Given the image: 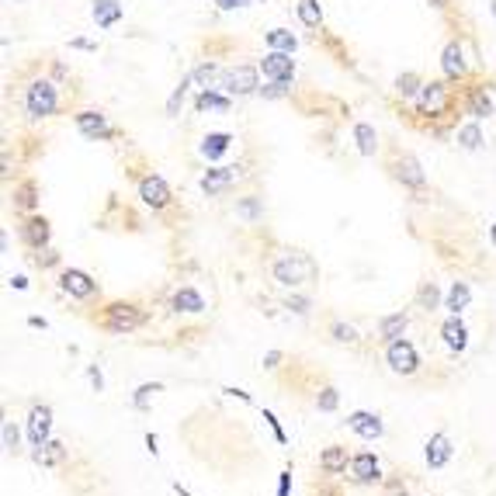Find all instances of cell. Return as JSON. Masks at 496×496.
I'll return each mask as SVG.
<instances>
[{
	"label": "cell",
	"mask_w": 496,
	"mask_h": 496,
	"mask_svg": "<svg viewBox=\"0 0 496 496\" xmlns=\"http://www.w3.org/2000/svg\"><path fill=\"white\" fill-rule=\"evenodd\" d=\"M271 274H274L278 285L299 288V285H306V281H313L316 264L309 261L306 254H281L278 261L271 264Z\"/></svg>",
	"instance_id": "6da1fadb"
},
{
	"label": "cell",
	"mask_w": 496,
	"mask_h": 496,
	"mask_svg": "<svg viewBox=\"0 0 496 496\" xmlns=\"http://www.w3.org/2000/svg\"><path fill=\"white\" fill-rule=\"evenodd\" d=\"M143 323H146V313L139 306H132V302H111V306H105V313H101V326H105L108 334H132Z\"/></svg>",
	"instance_id": "7a4b0ae2"
},
{
	"label": "cell",
	"mask_w": 496,
	"mask_h": 496,
	"mask_svg": "<svg viewBox=\"0 0 496 496\" xmlns=\"http://www.w3.org/2000/svg\"><path fill=\"white\" fill-rule=\"evenodd\" d=\"M25 111L31 115V118H49V115L59 111V94H56L53 80H35V83H28Z\"/></svg>",
	"instance_id": "3957f363"
},
{
	"label": "cell",
	"mask_w": 496,
	"mask_h": 496,
	"mask_svg": "<svg viewBox=\"0 0 496 496\" xmlns=\"http://www.w3.org/2000/svg\"><path fill=\"white\" fill-rule=\"evenodd\" d=\"M219 87H222L229 98H247V94H257V91H261V80H257V70H254V66H229V70H222Z\"/></svg>",
	"instance_id": "277c9868"
},
{
	"label": "cell",
	"mask_w": 496,
	"mask_h": 496,
	"mask_svg": "<svg viewBox=\"0 0 496 496\" xmlns=\"http://www.w3.org/2000/svg\"><path fill=\"white\" fill-rule=\"evenodd\" d=\"M386 361L396 375H413L420 368V358H417V347L410 340H392L386 347Z\"/></svg>",
	"instance_id": "5b68a950"
},
{
	"label": "cell",
	"mask_w": 496,
	"mask_h": 496,
	"mask_svg": "<svg viewBox=\"0 0 496 496\" xmlns=\"http://www.w3.org/2000/svg\"><path fill=\"white\" fill-rule=\"evenodd\" d=\"M451 105V94H448V83L444 80H430V83H423V91H420L417 98V111L420 115H441L444 108Z\"/></svg>",
	"instance_id": "8992f818"
},
{
	"label": "cell",
	"mask_w": 496,
	"mask_h": 496,
	"mask_svg": "<svg viewBox=\"0 0 496 496\" xmlns=\"http://www.w3.org/2000/svg\"><path fill=\"white\" fill-rule=\"evenodd\" d=\"M59 288H63L66 295H73V299H91V295H98V281H94L91 274L77 271V267H66V271L59 274Z\"/></svg>",
	"instance_id": "52a82bcc"
},
{
	"label": "cell",
	"mask_w": 496,
	"mask_h": 496,
	"mask_svg": "<svg viewBox=\"0 0 496 496\" xmlns=\"http://www.w3.org/2000/svg\"><path fill=\"white\" fill-rule=\"evenodd\" d=\"M264 73V80H291L295 77V59L291 53H278V49H271V53L261 59V66H257Z\"/></svg>",
	"instance_id": "ba28073f"
},
{
	"label": "cell",
	"mask_w": 496,
	"mask_h": 496,
	"mask_svg": "<svg viewBox=\"0 0 496 496\" xmlns=\"http://www.w3.org/2000/svg\"><path fill=\"white\" fill-rule=\"evenodd\" d=\"M139 198H143L150 209H167V205H170V187H167L163 177L146 174V177L139 181Z\"/></svg>",
	"instance_id": "9c48e42d"
},
{
	"label": "cell",
	"mask_w": 496,
	"mask_h": 496,
	"mask_svg": "<svg viewBox=\"0 0 496 496\" xmlns=\"http://www.w3.org/2000/svg\"><path fill=\"white\" fill-rule=\"evenodd\" d=\"M441 70L448 80H465V73H469V63H465V49H462V42H448L441 53Z\"/></svg>",
	"instance_id": "30bf717a"
},
{
	"label": "cell",
	"mask_w": 496,
	"mask_h": 496,
	"mask_svg": "<svg viewBox=\"0 0 496 496\" xmlns=\"http://www.w3.org/2000/svg\"><path fill=\"white\" fill-rule=\"evenodd\" d=\"M77 129L87 135V139H115V129L108 125V118L101 111H77Z\"/></svg>",
	"instance_id": "8fae6325"
},
{
	"label": "cell",
	"mask_w": 496,
	"mask_h": 496,
	"mask_svg": "<svg viewBox=\"0 0 496 496\" xmlns=\"http://www.w3.org/2000/svg\"><path fill=\"white\" fill-rule=\"evenodd\" d=\"M49 427H53V410L42 403V406H31V413H28V438L35 448H42V444L49 441Z\"/></svg>",
	"instance_id": "7c38bea8"
},
{
	"label": "cell",
	"mask_w": 496,
	"mask_h": 496,
	"mask_svg": "<svg viewBox=\"0 0 496 496\" xmlns=\"http://www.w3.org/2000/svg\"><path fill=\"white\" fill-rule=\"evenodd\" d=\"M392 174H396V181L403 184V187H413V191H420V187L427 184L423 170H420V163L410 157V153H406V157H396V163H392Z\"/></svg>",
	"instance_id": "4fadbf2b"
},
{
	"label": "cell",
	"mask_w": 496,
	"mask_h": 496,
	"mask_svg": "<svg viewBox=\"0 0 496 496\" xmlns=\"http://www.w3.org/2000/svg\"><path fill=\"white\" fill-rule=\"evenodd\" d=\"M351 475H354V482H378L382 479V465H378V458L371 455V451H361V455H354L351 458Z\"/></svg>",
	"instance_id": "5bb4252c"
},
{
	"label": "cell",
	"mask_w": 496,
	"mask_h": 496,
	"mask_svg": "<svg viewBox=\"0 0 496 496\" xmlns=\"http://www.w3.org/2000/svg\"><path fill=\"white\" fill-rule=\"evenodd\" d=\"M21 236H25L28 247H35V250H46L49 247V219H42V215H28L25 222H21Z\"/></svg>",
	"instance_id": "9a60e30c"
},
{
	"label": "cell",
	"mask_w": 496,
	"mask_h": 496,
	"mask_svg": "<svg viewBox=\"0 0 496 496\" xmlns=\"http://www.w3.org/2000/svg\"><path fill=\"white\" fill-rule=\"evenodd\" d=\"M239 174H243L239 167H212V170L202 174V181H198V184H202V191H205V195H219V191H226V187H229Z\"/></svg>",
	"instance_id": "2e32d148"
},
{
	"label": "cell",
	"mask_w": 496,
	"mask_h": 496,
	"mask_svg": "<svg viewBox=\"0 0 496 496\" xmlns=\"http://www.w3.org/2000/svg\"><path fill=\"white\" fill-rule=\"evenodd\" d=\"M91 18L98 28H111L125 18V4L122 0H94L91 4Z\"/></svg>",
	"instance_id": "e0dca14e"
},
{
	"label": "cell",
	"mask_w": 496,
	"mask_h": 496,
	"mask_svg": "<svg viewBox=\"0 0 496 496\" xmlns=\"http://www.w3.org/2000/svg\"><path fill=\"white\" fill-rule=\"evenodd\" d=\"M347 427L358 434V438H365V441H375V438H382V420L378 413H368V410H358V413H351L347 417Z\"/></svg>",
	"instance_id": "ac0fdd59"
},
{
	"label": "cell",
	"mask_w": 496,
	"mask_h": 496,
	"mask_svg": "<svg viewBox=\"0 0 496 496\" xmlns=\"http://www.w3.org/2000/svg\"><path fill=\"white\" fill-rule=\"evenodd\" d=\"M170 309H174V313H184V316H198V313H205V299H202V291H195V288H177L174 299H170Z\"/></svg>",
	"instance_id": "d6986e66"
},
{
	"label": "cell",
	"mask_w": 496,
	"mask_h": 496,
	"mask_svg": "<svg viewBox=\"0 0 496 496\" xmlns=\"http://www.w3.org/2000/svg\"><path fill=\"white\" fill-rule=\"evenodd\" d=\"M423 458H427L430 469H444L451 462V441H448V434H430V441L423 448Z\"/></svg>",
	"instance_id": "ffe728a7"
},
{
	"label": "cell",
	"mask_w": 496,
	"mask_h": 496,
	"mask_svg": "<svg viewBox=\"0 0 496 496\" xmlns=\"http://www.w3.org/2000/svg\"><path fill=\"white\" fill-rule=\"evenodd\" d=\"M406 326H410V316H406V313H389V316H382V323H378V337L386 340V343H392V340H403Z\"/></svg>",
	"instance_id": "44dd1931"
},
{
	"label": "cell",
	"mask_w": 496,
	"mask_h": 496,
	"mask_svg": "<svg viewBox=\"0 0 496 496\" xmlns=\"http://www.w3.org/2000/svg\"><path fill=\"white\" fill-rule=\"evenodd\" d=\"M347 448H340V444H330L323 455H319V469L326 472V475H340V472H347Z\"/></svg>",
	"instance_id": "7402d4cb"
},
{
	"label": "cell",
	"mask_w": 496,
	"mask_h": 496,
	"mask_svg": "<svg viewBox=\"0 0 496 496\" xmlns=\"http://www.w3.org/2000/svg\"><path fill=\"white\" fill-rule=\"evenodd\" d=\"M441 337H444V343H448L451 351H465V343H469V330H465V323H462L458 316H451V319L441 326Z\"/></svg>",
	"instance_id": "603a6c76"
},
{
	"label": "cell",
	"mask_w": 496,
	"mask_h": 496,
	"mask_svg": "<svg viewBox=\"0 0 496 496\" xmlns=\"http://www.w3.org/2000/svg\"><path fill=\"white\" fill-rule=\"evenodd\" d=\"M469 302H472V288L465 285V281H455V285L448 288L444 309H448L451 316H458V313H465V309H469Z\"/></svg>",
	"instance_id": "cb8c5ba5"
},
{
	"label": "cell",
	"mask_w": 496,
	"mask_h": 496,
	"mask_svg": "<svg viewBox=\"0 0 496 496\" xmlns=\"http://www.w3.org/2000/svg\"><path fill=\"white\" fill-rule=\"evenodd\" d=\"M229 143H233V135H229V132H209V135L202 139V157H205V160H219L226 150H229Z\"/></svg>",
	"instance_id": "d4e9b609"
},
{
	"label": "cell",
	"mask_w": 496,
	"mask_h": 496,
	"mask_svg": "<svg viewBox=\"0 0 496 496\" xmlns=\"http://www.w3.org/2000/svg\"><path fill=\"white\" fill-rule=\"evenodd\" d=\"M354 143H358V153H361V157H375V150H378V132L371 129L368 122H358V125H354Z\"/></svg>",
	"instance_id": "484cf974"
},
{
	"label": "cell",
	"mask_w": 496,
	"mask_h": 496,
	"mask_svg": "<svg viewBox=\"0 0 496 496\" xmlns=\"http://www.w3.org/2000/svg\"><path fill=\"white\" fill-rule=\"evenodd\" d=\"M229 94H215L212 87H205L198 98H195V111H229Z\"/></svg>",
	"instance_id": "4316f807"
},
{
	"label": "cell",
	"mask_w": 496,
	"mask_h": 496,
	"mask_svg": "<svg viewBox=\"0 0 496 496\" xmlns=\"http://www.w3.org/2000/svg\"><path fill=\"white\" fill-rule=\"evenodd\" d=\"M469 115L472 118H490L493 115V101H490V94L482 91V87H472V94H469Z\"/></svg>",
	"instance_id": "83f0119b"
},
{
	"label": "cell",
	"mask_w": 496,
	"mask_h": 496,
	"mask_svg": "<svg viewBox=\"0 0 496 496\" xmlns=\"http://www.w3.org/2000/svg\"><path fill=\"white\" fill-rule=\"evenodd\" d=\"M38 205V187H35V181H25L14 187V209L18 212H31Z\"/></svg>",
	"instance_id": "f1b7e54d"
},
{
	"label": "cell",
	"mask_w": 496,
	"mask_h": 496,
	"mask_svg": "<svg viewBox=\"0 0 496 496\" xmlns=\"http://www.w3.org/2000/svg\"><path fill=\"white\" fill-rule=\"evenodd\" d=\"M35 462H42V465H59V462H66V448L59 441H46L42 448H35Z\"/></svg>",
	"instance_id": "f546056e"
},
{
	"label": "cell",
	"mask_w": 496,
	"mask_h": 496,
	"mask_svg": "<svg viewBox=\"0 0 496 496\" xmlns=\"http://www.w3.org/2000/svg\"><path fill=\"white\" fill-rule=\"evenodd\" d=\"M267 46L278 49V53H295L299 42H295V35H291L288 28H271V31H267Z\"/></svg>",
	"instance_id": "4dcf8cb0"
},
{
	"label": "cell",
	"mask_w": 496,
	"mask_h": 496,
	"mask_svg": "<svg viewBox=\"0 0 496 496\" xmlns=\"http://www.w3.org/2000/svg\"><path fill=\"white\" fill-rule=\"evenodd\" d=\"M420 91H423V80L417 73H399L396 77V94L399 98H420Z\"/></svg>",
	"instance_id": "1f68e13d"
},
{
	"label": "cell",
	"mask_w": 496,
	"mask_h": 496,
	"mask_svg": "<svg viewBox=\"0 0 496 496\" xmlns=\"http://www.w3.org/2000/svg\"><path fill=\"white\" fill-rule=\"evenodd\" d=\"M236 215H239V219H247V222H257V219L264 215L261 198H257V195H247V198H239V202H236Z\"/></svg>",
	"instance_id": "d6a6232c"
},
{
	"label": "cell",
	"mask_w": 496,
	"mask_h": 496,
	"mask_svg": "<svg viewBox=\"0 0 496 496\" xmlns=\"http://www.w3.org/2000/svg\"><path fill=\"white\" fill-rule=\"evenodd\" d=\"M299 18L306 28H319L323 25V11H319V0H299Z\"/></svg>",
	"instance_id": "836d02e7"
},
{
	"label": "cell",
	"mask_w": 496,
	"mask_h": 496,
	"mask_svg": "<svg viewBox=\"0 0 496 496\" xmlns=\"http://www.w3.org/2000/svg\"><path fill=\"white\" fill-rule=\"evenodd\" d=\"M482 143H486V139H482V129H479L475 122H469V125L458 129V146H462V150H479Z\"/></svg>",
	"instance_id": "e575fe53"
},
{
	"label": "cell",
	"mask_w": 496,
	"mask_h": 496,
	"mask_svg": "<svg viewBox=\"0 0 496 496\" xmlns=\"http://www.w3.org/2000/svg\"><path fill=\"white\" fill-rule=\"evenodd\" d=\"M417 302H420V309L434 313V309H438V302H441V291H438V285H434V281H423L420 291H417Z\"/></svg>",
	"instance_id": "d590c367"
},
{
	"label": "cell",
	"mask_w": 496,
	"mask_h": 496,
	"mask_svg": "<svg viewBox=\"0 0 496 496\" xmlns=\"http://www.w3.org/2000/svg\"><path fill=\"white\" fill-rule=\"evenodd\" d=\"M191 83H195V80H191V73H187V77L174 87V94H170V101H167V115H177V108L184 105V98H187V87H191Z\"/></svg>",
	"instance_id": "8d00e7d4"
},
{
	"label": "cell",
	"mask_w": 496,
	"mask_h": 496,
	"mask_svg": "<svg viewBox=\"0 0 496 496\" xmlns=\"http://www.w3.org/2000/svg\"><path fill=\"white\" fill-rule=\"evenodd\" d=\"M291 91V80H267V87H261V94L267 101H278V98H288Z\"/></svg>",
	"instance_id": "74e56055"
},
{
	"label": "cell",
	"mask_w": 496,
	"mask_h": 496,
	"mask_svg": "<svg viewBox=\"0 0 496 496\" xmlns=\"http://www.w3.org/2000/svg\"><path fill=\"white\" fill-rule=\"evenodd\" d=\"M337 403H340V392L334 389V386H326V389L316 396V406H319L323 413H334V410H337Z\"/></svg>",
	"instance_id": "f35d334b"
},
{
	"label": "cell",
	"mask_w": 496,
	"mask_h": 496,
	"mask_svg": "<svg viewBox=\"0 0 496 496\" xmlns=\"http://www.w3.org/2000/svg\"><path fill=\"white\" fill-rule=\"evenodd\" d=\"M160 389H163L160 382H146V386H139V389H135V396H132V406H135V410H146L150 396H153V392H160Z\"/></svg>",
	"instance_id": "ab89813d"
},
{
	"label": "cell",
	"mask_w": 496,
	"mask_h": 496,
	"mask_svg": "<svg viewBox=\"0 0 496 496\" xmlns=\"http://www.w3.org/2000/svg\"><path fill=\"white\" fill-rule=\"evenodd\" d=\"M330 334H334L340 343H358V330H354V326H347V323H334V326H330Z\"/></svg>",
	"instance_id": "60d3db41"
},
{
	"label": "cell",
	"mask_w": 496,
	"mask_h": 496,
	"mask_svg": "<svg viewBox=\"0 0 496 496\" xmlns=\"http://www.w3.org/2000/svg\"><path fill=\"white\" fill-rule=\"evenodd\" d=\"M4 451H18V427L11 420L4 423Z\"/></svg>",
	"instance_id": "b9f144b4"
},
{
	"label": "cell",
	"mask_w": 496,
	"mask_h": 496,
	"mask_svg": "<svg viewBox=\"0 0 496 496\" xmlns=\"http://www.w3.org/2000/svg\"><path fill=\"white\" fill-rule=\"evenodd\" d=\"M212 77H215V63H202L198 70H191V80H198V83H205V87H209Z\"/></svg>",
	"instance_id": "7bdbcfd3"
},
{
	"label": "cell",
	"mask_w": 496,
	"mask_h": 496,
	"mask_svg": "<svg viewBox=\"0 0 496 496\" xmlns=\"http://www.w3.org/2000/svg\"><path fill=\"white\" fill-rule=\"evenodd\" d=\"M35 264H38V267H56V264H59V254L46 247V250H38V257H35Z\"/></svg>",
	"instance_id": "ee69618b"
},
{
	"label": "cell",
	"mask_w": 496,
	"mask_h": 496,
	"mask_svg": "<svg viewBox=\"0 0 496 496\" xmlns=\"http://www.w3.org/2000/svg\"><path fill=\"white\" fill-rule=\"evenodd\" d=\"M288 309H291V313H309V299H302V295H291V299H288Z\"/></svg>",
	"instance_id": "f6af8a7d"
},
{
	"label": "cell",
	"mask_w": 496,
	"mask_h": 496,
	"mask_svg": "<svg viewBox=\"0 0 496 496\" xmlns=\"http://www.w3.org/2000/svg\"><path fill=\"white\" fill-rule=\"evenodd\" d=\"M264 420H267V423H271V430H274V438H278V441L285 444V430H281V427H278V420H274V413H271V410H264Z\"/></svg>",
	"instance_id": "bcb514c9"
},
{
	"label": "cell",
	"mask_w": 496,
	"mask_h": 496,
	"mask_svg": "<svg viewBox=\"0 0 496 496\" xmlns=\"http://www.w3.org/2000/svg\"><path fill=\"white\" fill-rule=\"evenodd\" d=\"M87 378L94 382V389H98V392L105 389V378H101V368H94V365H91V368H87Z\"/></svg>",
	"instance_id": "7dc6e473"
},
{
	"label": "cell",
	"mask_w": 496,
	"mask_h": 496,
	"mask_svg": "<svg viewBox=\"0 0 496 496\" xmlns=\"http://www.w3.org/2000/svg\"><path fill=\"white\" fill-rule=\"evenodd\" d=\"M212 4H215L219 11H233V7H243L247 0H212Z\"/></svg>",
	"instance_id": "c3c4849f"
},
{
	"label": "cell",
	"mask_w": 496,
	"mask_h": 496,
	"mask_svg": "<svg viewBox=\"0 0 496 496\" xmlns=\"http://www.w3.org/2000/svg\"><path fill=\"white\" fill-rule=\"evenodd\" d=\"M291 490V472H281V482H278V496H288Z\"/></svg>",
	"instance_id": "681fc988"
},
{
	"label": "cell",
	"mask_w": 496,
	"mask_h": 496,
	"mask_svg": "<svg viewBox=\"0 0 496 496\" xmlns=\"http://www.w3.org/2000/svg\"><path fill=\"white\" fill-rule=\"evenodd\" d=\"M278 361H281V354H278V351H271V354L264 358V365H267V368H278Z\"/></svg>",
	"instance_id": "f907efd6"
},
{
	"label": "cell",
	"mask_w": 496,
	"mask_h": 496,
	"mask_svg": "<svg viewBox=\"0 0 496 496\" xmlns=\"http://www.w3.org/2000/svg\"><path fill=\"white\" fill-rule=\"evenodd\" d=\"M28 323H31V326H38V330H46V326H49V323H46V319H42V316H31V319H28Z\"/></svg>",
	"instance_id": "816d5d0a"
},
{
	"label": "cell",
	"mask_w": 496,
	"mask_h": 496,
	"mask_svg": "<svg viewBox=\"0 0 496 496\" xmlns=\"http://www.w3.org/2000/svg\"><path fill=\"white\" fill-rule=\"evenodd\" d=\"M11 285H14V288H28V278H21V274H18V278H11Z\"/></svg>",
	"instance_id": "f5cc1de1"
},
{
	"label": "cell",
	"mask_w": 496,
	"mask_h": 496,
	"mask_svg": "<svg viewBox=\"0 0 496 496\" xmlns=\"http://www.w3.org/2000/svg\"><path fill=\"white\" fill-rule=\"evenodd\" d=\"M427 4H430V7H438V11H444V7H448L451 0H427Z\"/></svg>",
	"instance_id": "db71d44e"
},
{
	"label": "cell",
	"mask_w": 496,
	"mask_h": 496,
	"mask_svg": "<svg viewBox=\"0 0 496 496\" xmlns=\"http://www.w3.org/2000/svg\"><path fill=\"white\" fill-rule=\"evenodd\" d=\"M174 490H177V496H191L187 490H181V482H174Z\"/></svg>",
	"instance_id": "11a10c76"
},
{
	"label": "cell",
	"mask_w": 496,
	"mask_h": 496,
	"mask_svg": "<svg viewBox=\"0 0 496 496\" xmlns=\"http://www.w3.org/2000/svg\"><path fill=\"white\" fill-rule=\"evenodd\" d=\"M490 239H493V247H496V226H493V229H490Z\"/></svg>",
	"instance_id": "9f6ffc18"
}]
</instances>
